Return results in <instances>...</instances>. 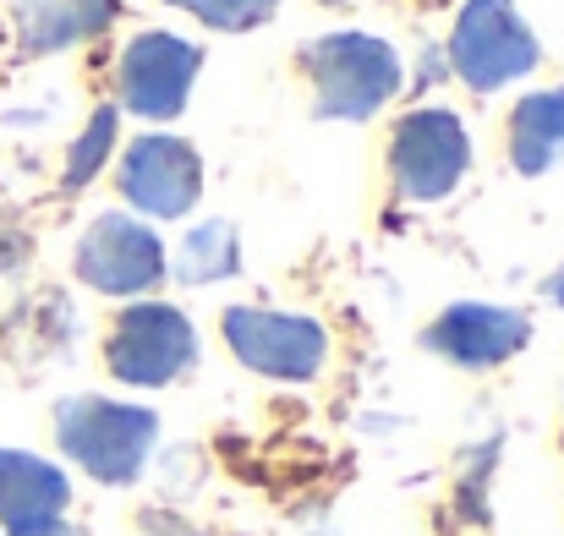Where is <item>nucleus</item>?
Segmentation results:
<instances>
[{
  "label": "nucleus",
  "mask_w": 564,
  "mask_h": 536,
  "mask_svg": "<svg viewBox=\"0 0 564 536\" xmlns=\"http://www.w3.org/2000/svg\"><path fill=\"white\" fill-rule=\"evenodd\" d=\"M296 66L307 77L318 121H373L405 88L400 50L362 28H329V33L307 39Z\"/></svg>",
  "instance_id": "nucleus-1"
},
{
  "label": "nucleus",
  "mask_w": 564,
  "mask_h": 536,
  "mask_svg": "<svg viewBox=\"0 0 564 536\" xmlns=\"http://www.w3.org/2000/svg\"><path fill=\"white\" fill-rule=\"evenodd\" d=\"M50 422H55V449L99 488H132L160 444V411L110 394H66L55 400Z\"/></svg>",
  "instance_id": "nucleus-2"
},
{
  "label": "nucleus",
  "mask_w": 564,
  "mask_h": 536,
  "mask_svg": "<svg viewBox=\"0 0 564 536\" xmlns=\"http://www.w3.org/2000/svg\"><path fill=\"white\" fill-rule=\"evenodd\" d=\"M471 171V132L444 105H416L389 121L383 176L400 203H444Z\"/></svg>",
  "instance_id": "nucleus-3"
},
{
  "label": "nucleus",
  "mask_w": 564,
  "mask_h": 536,
  "mask_svg": "<svg viewBox=\"0 0 564 536\" xmlns=\"http://www.w3.org/2000/svg\"><path fill=\"white\" fill-rule=\"evenodd\" d=\"M105 372L127 389H171L197 367V329L176 302H127L99 340Z\"/></svg>",
  "instance_id": "nucleus-4"
},
{
  "label": "nucleus",
  "mask_w": 564,
  "mask_h": 536,
  "mask_svg": "<svg viewBox=\"0 0 564 536\" xmlns=\"http://www.w3.org/2000/svg\"><path fill=\"white\" fill-rule=\"evenodd\" d=\"M543 66V39L516 0H466L449 28V72L471 94H499Z\"/></svg>",
  "instance_id": "nucleus-5"
},
{
  "label": "nucleus",
  "mask_w": 564,
  "mask_h": 536,
  "mask_svg": "<svg viewBox=\"0 0 564 536\" xmlns=\"http://www.w3.org/2000/svg\"><path fill=\"white\" fill-rule=\"evenodd\" d=\"M72 274L77 285L116 296V302H143L165 285L171 274V252L160 241V230L127 208H105L88 219V230L72 247Z\"/></svg>",
  "instance_id": "nucleus-6"
},
{
  "label": "nucleus",
  "mask_w": 564,
  "mask_h": 536,
  "mask_svg": "<svg viewBox=\"0 0 564 536\" xmlns=\"http://www.w3.org/2000/svg\"><path fill=\"white\" fill-rule=\"evenodd\" d=\"M225 351L258 378L274 383H313L329 361V329L307 313L280 307H225L219 313Z\"/></svg>",
  "instance_id": "nucleus-7"
},
{
  "label": "nucleus",
  "mask_w": 564,
  "mask_h": 536,
  "mask_svg": "<svg viewBox=\"0 0 564 536\" xmlns=\"http://www.w3.org/2000/svg\"><path fill=\"white\" fill-rule=\"evenodd\" d=\"M203 72V50L171 33V28H143L121 44L116 61V99L127 116L143 121H176L192 99V83Z\"/></svg>",
  "instance_id": "nucleus-8"
},
{
  "label": "nucleus",
  "mask_w": 564,
  "mask_h": 536,
  "mask_svg": "<svg viewBox=\"0 0 564 536\" xmlns=\"http://www.w3.org/2000/svg\"><path fill=\"white\" fill-rule=\"evenodd\" d=\"M116 192L138 219H187L203 197V154L176 132H143L116 160Z\"/></svg>",
  "instance_id": "nucleus-9"
},
{
  "label": "nucleus",
  "mask_w": 564,
  "mask_h": 536,
  "mask_svg": "<svg viewBox=\"0 0 564 536\" xmlns=\"http://www.w3.org/2000/svg\"><path fill=\"white\" fill-rule=\"evenodd\" d=\"M527 346H532V318L521 307H494V302H449L422 329V351L460 372H494Z\"/></svg>",
  "instance_id": "nucleus-10"
},
{
  "label": "nucleus",
  "mask_w": 564,
  "mask_h": 536,
  "mask_svg": "<svg viewBox=\"0 0 564 536\" xmlns=\"http://www.w3.org/2000/svg\"><path fill=\"white\" fill-rule=\"evenodd\" d=\"M72 510V477L33 455V449H0V532L44 536Z\"/></svg>",
  "instance_id": "nucleus-11"
},
{
  "label": "nucleus",
  "mask_w": 564,
  "mask_h": 536,
  "mask_svg": "<svg viewBox=\"0 0 564 536\" xmlns=\"http://www.w3.org/2000/svg\"><path fill=\"white\" fill-rule=\"evenodd\" d=\"M22 55H61L121 17V0H6Z\"/></svg>",
  "instance_id": "nucleus-12"
},
{
  "label": "nucleus",
  "mask_w": 564,
  "mask_h": 536,
  "mask_svg": "<svg viewBox=\"0 0 564 536\" xmlns=\"http://www.w3.org/2000/svg\"><path fill=\"white\" fill-rule=\"evenodd\" d=\"M505 154L521 176H549L564 165V83L527 94L505 121Z\"/></svg>",
  "instance_id": "nucleus-13"
},
{
  "label": "nucleus",
  "mask_w": 564,
  "mask_h": 536,
  "mask_svg": "<svg viewBox=\"0 0 564 536\" xmlns=\"http://www.w3.org/2000/svg\"><path fill=\"white\" fill-rule=\"evenodd\" d=\"M171 274L182 285H192V291L219 285V280H236L241 274V230H236V219H203V225H192L187 236L176 241Z\"/></svg>",
  "instance_id": "nucleus-14"
},
{
  "label": "nucleus",
  "mask_w": 564,
  "mask_h": 536,
  "mask_svg": "<svg viewBox=\"0 0 564 536\" xmlns=\"http://www.w3.org/2000/svg\"><path fill=\"white\" fill-rule=\"evenodd\" d=\"M116 138H121V110L116 105H99L88 116V127L77 132V143L66 149V171H61V192H83L88 181L99 176L116 154Z\"/></svg>",
  "instance_id": "nucleus-15"
},
{
  "label": "nucleus",
  "mask_w": 564,
  "mask_h": 536,
  "mask_svg": "<svg viewBox=\"0 0 564 536\" xmlns=\"http://www.w3.org/2000/svg\"><path fill=\"white\" fill-rule=\"evenodd\" d=\"M176 11H187L192 22L214 28V33H252V28H269L280 0H165Z\"/></svg>",
  "instance_id": "nucleus-16"
},
{
  "label": "nucleus",
  "mask_w": 564,
  "mask_h": 536,
  "mask_svg": "<svg viewBox=\"0 0 564 536\" xmlns=\"http://www.w3.org/2000/svg\"><path fill=\"white\" fill-rule=\"evenodd\" d=\"M33 258V236L17 225V214L0 203V274H11V269H22Z\"/></svg>",
  "instance_id": "nucleus-17"
},
{
  "label": "nucleus",
  "mask_w": 564,
  "mask_h": 536,
  "mask_svg": "<svg viewBox=\"0 0 564 536\" xmlns=\"http://www.w3.org/2000/svg\"><path fill=\"white\" fill-rule=\"evenodd\" d=\"M543 302H549V307H564V263L560 269H549V280H543Z\"/></svg>",
  "instance_id": "nucleus-18"
},
{
  "label": "nucleus",
  "mask_w": 564,
  "mask_h": 536,
  "mask_svg": "<svg viewBox=\"0 0 564 536\" xmlns=\"http://www.w3.org/2000/svg\"><path fill=\"white\" fill-rule=\"evenodd\" d=\"M44 536H88V532H83V526H66V521H61L55 532H44Z\"/></svg>",
  "instance_id": "nucleus-19"
},
{
  "label": "nucleus",
  "mask_w": 564,
  "mask_h": 536,
  "mask_svg": "<svg viewBox=\"0 0 564 536\" xmlns=\"http://www.w3.org/2000/svg\"><path fill=\"white\" fill-rule=\"evenodd\" d=\"M318 6H351V0H318Z\"/></svg>",
  "instance_id": "nucleus-20"
}]
</instances>
